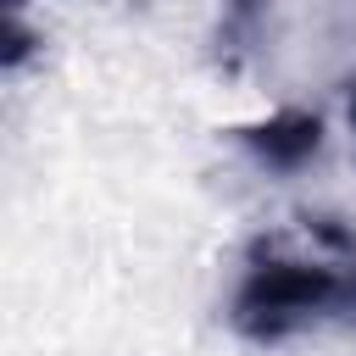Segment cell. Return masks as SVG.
Listing matches in <instances>:
<instances>
[{"instance_id":"obj_1","label":"cell","mask_w":356,"mask_h":356,"mask_svg":"<svg viewBox=\"0 0 356 356\" xmlns=\"http://www.w3.org/2000/svg\"><path fill=\"white\" fill-rule=\"evenodd\" d=\"M317 250L289 239H256L228 295V323L256 345H284L306 328L356 323V234L317 217Z\"/></svg>"},{"instance_id":"obj_2","label":"cell","mask_w":356,"mask_h":356,"mask_svg":"<svg viewBox=\"0 0 356 356\" xmlns=\"http://www.w3.org/2000/svg\"><path fill=\"white\" fill-rule=\"evenodd\" d=\"M239 139H245V150H256V161H267L278 172H295L306 156L323 150V122L312 111H278L256 128H239Z\"/></svg>"},{"instance_id":"obj_3","label":"cell","mask_w":356,"mask_h":356,"mask_svg":"<svg viewBox=\"0 0 356 356\" xmlns=\"http://www.w3.org/2000/svg\"><path fill=\"white\" fill-rule=\"evenodd\" d=\"M350 122H356V78H350Z\"/></svg>"},{"instance_id":"obj_4","label":"cell","mask_w":356,"mask_h":356,"mask_svg":"<svg viewBox=\"0 0 356 356\" xmlns=\"http://www.w3.org/2000/svg\"><path fill=\"white\" fill-rule=\"evenodd\" d=\"M11 6H22V0H11Z\"/></svg>"}]
</instances>
